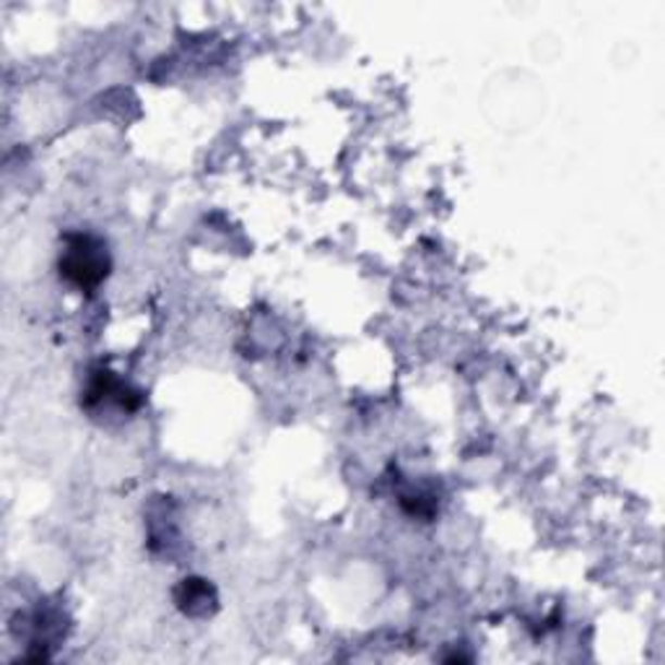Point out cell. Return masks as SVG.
I'll list each match as a JSON object with an SVG mask.
<instances>
[{
    "instance_id": "obj_1",
    "label": "cell",
    "mask_w": 665,
    "mask_h": 665,
    "mask_svg": "<svg viewBox=\"0 0 665 665\" xmlns=\"http://www.w3.org/2000/svg\"><path fill=\"white\" fill-rule=\"evenodd\" d=\"M108 244L95 235H65L58 271L65 284L78 291H95L110 276Z\"/></svg>"
},
{
    "instance_id": "obj_2",
    "label": "cell",
    "mask_w": 665,
    "mask_h": 665,
    "mask_svg": "<svg viewBox=\"0 0 665 665\" xmlns=\"http://www.w3.org/2000/svg\"><path fill=\"white\" fill-rule=\"evenodd\" d=\"M84 396H86L84 398L86 409H91V405L104 403V401H115L120 409L136 411L143 401L141 392L128 388L125 382H120L110 369L95 372V375H91V380H89V388H86Z\"/></svg>"
},
{
    "instance_id": "obj_3",
    "label": "cell",
    "mask_w": 665,
    "mask_h": 665,
    "mask_svg": "<svg viewBox=\"0 0 665 665\" xmlns=\"http://www.w3.org/2000/svg\"><path fill=\"white\" fill-rule=\"evenodd\" d=\"M205 603H214V590L209 588L205 580H183V585L177 588V606L185 611V614H201L198 606L203 608V614L209 611Z\"/></svg>"
}]
</instances>
